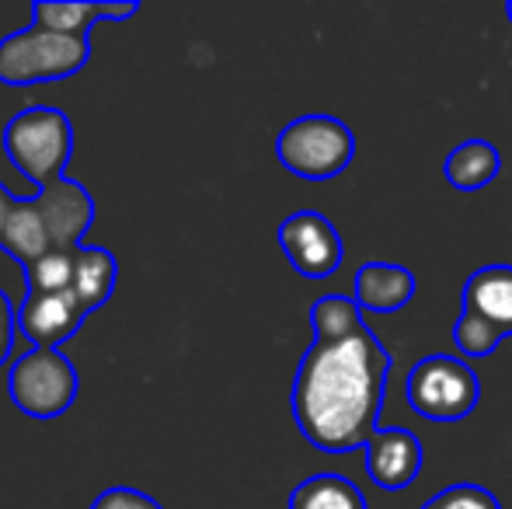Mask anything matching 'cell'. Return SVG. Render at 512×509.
<instances>
[{"instance_id":"obj_1","label":"cell","mask_w":512,"mask_h":509,"mask_svg":"<svg viewBox=\"0 0 512 509\" xmlns=\"http://www.w3.org/2000/svg\"><path fill=\"white\" fill-rule=\"evenodd\" d=\"M391 353L366 325L345 342H310L293 381V419L324 454L366 450L380 433Z\"/></svg>"},{"instance_id":"obj_2","label":"cell","mask_w":512,"mask_h":509,"mask_svg":"<svg viewBox=\"0 0 512 509\" xmlns=\"http://www.w3.org/2000/svg\"><path fill=\"white\" fill-rule=\"evenodd\" d=\"M91 60V35H60L46 28H25L0 39V84L28 88L39 81H63Z\"/></svg>"},{"instance_id":"obj_3","label":"cell","mask_w":512,"mask_h":509,"mask_svg":"<svg viewBox=\"0 0 512 509\" xmlns=\"http://www.w3.org/2000/svg\"><path fill=\"white\" fill-rule=\"evenodd\" d=\"M4 150L11 164L39 189L60 182L74 150V126L53 105H32L4 126Z\"/></svg>"},{"instance_id":"obj_4","label":"cell","mask_w":512,"mask_h":509,"mask_svg":"<svg viewBox=\"0 0 512 509\" xmlns=\"http://www.w3.org/2000/svg\"><path fill=\"white\" fill-rule=\"evenodd\" d=\"M276 157L290 175L328 182L356 157V136L335 116H300L276 136Z\"/></svg>"},{"instance_id":"obj_5","label":"cell","mask_w":512,"mask_h":509,"mask_svg":"<svg viewBox=\"0 0 512 509\" xmlns=\"http://www.w3.org/2000/svg\"><path fill=\"white\" fill-rule=\"evenodd\" d=\"M481 398V381L460 356H425L408 374V405L422 419L460 422L474 412Z\"/></svg>"},{"instance_id":"obj_6","label":"cell","mask_w":512,"mask_h":509,"mask_svg":"<svg viewBox=\"0 0 512 509\" xmlns=\"http://www.w3.org/2000/svg\"><path fill=\"white\" fill-rule=\"evenodd\" d=\"M77 387H81V377L60 349H32L14 363L11 377H7L11 401L32 419L63 415L74 405Z\"/></svg>"},{"instance_id":"obj_7","label":"cell","mask_w":512,"mask_h":509,"mask_svg":"<svg viewBox=\"0 0 512 509\" xmlns=\"http://www.w3.org/2000/svg\"><path fill=\"white\" fill-rule=\"evenodd\" d=\"M276 238H279V248H283L286 262L304 279L331 276L345 258L342 234H338L335 224L317 210L290 213V217L279 224Z\"/></svg>"},{"instance_id":"obj_8","label":"cell","mask_w":512,"mask_h":509,"mask_svg":"<svg viewBox=\"0 0 512 509\" xmlns=\"http://www.w3.org/2000/svg\"><path fill=\"white\" fill-rule=\"evenodd\" d=\"M35 206H39L42 220H46L53 252H77V248H84V238H88L91 224H95V199H91V192L81 182L60 178V182L46 185L35 196Z\"/></svg>"},{"instance_id":"obj_9","label":"cell","mask_w":512,"mask_h":509,"mask_svg":"<svg viewBox=\"0 0 512 509\" xmlns=\"http://www.w3.org/2000/svg\"><path fill=\"white\" fill-rule=\"evenodd\" d=\"M88 307L77 300L74 290L63 293H32L25 290L18 311V328L32 349H60L88 318Z\"/></svg>"},{"instance_id":"obj_10","label":"cell","mask_w":512,"mask_h":509,"mask_svg":"<svg viewBox=\"0 0 512 509\" xmlns=\"http://www.w3.org/2000/svg\"><path fill=\"white\" fill-rule=\"evenodd\" d=\"M422 440L411 429H380L366 447V471L387 492H401L422 475Z\"/></svg>"},{"instance_id":"obj_11","label":"cell","mask_w":512,"mask_h":509,"mask_svg":"<svg viewBox=\"0 0 512 509\" xmlns=\"http://www.w3.org/2000/svg\"><path fill=\"white\" fill-rule=\"evenodd\" d=\"M411 297H415V276H411L405 265L366 262L356 272V293H352V300L359 304V311L391 314L408 307Z\"/></svg>"},{"instance_id":"obj_12","label":"cell","mask_w":512,"mask_h":509,"mask_svg":"<svg viewBox=\"0 0 512 509\" xmlns=\"http://www.w3.org/2000/svg\"><path fill=\"white\" fill-rule=\"evenodd\" d=\"M464 307L495 325L502 335H512V265H481L467 276Z\"/></svg>"},{"instance_id":"obj_13","label":"cell","mask_w":512,"mask_h":509,"mask_svg":"<svg viewBox=\"0 0 512 509\" xmlns=\"http://www.w3.org/2000/svg\"><path fill=\"white\" fill-rule=\"evenodd\" d=\"M499 168H502V154H499V147L488 140H464L460 147H453L450 157L443 161L446 182L460 192H478V189H485V185H492Z\"/></svg>"},{"instance_id":"obj_14","label":"cell","mask_w":512,"mask_h":509,"mask_svg":"<svg viewBox=\"0 0 512 509\" xmlns=\"http://www.w3.org/2000/svg\"><path fill=\"white\" fill-rule=\"evenodd\" d=\"M0 248H4L14 262L25 265V269H32L42 255L53 252V245H49L46 220H42L35 199H18V206H14L4 234H0Z\"/></svg>"},{"instance_id":"obj_15","label":"cell","mask_w":512,"mask_h":509,"mask_svg":"<svg viewBox=\"0 0 512 509\" xmlns=\"http://www.w3.org/2000/svg\"><path fill=\"white\" fill-rule=\"evenodd\" d=\"M115 279H119V265H115V255L108 248H77V262H74V286L70 290L77 293L88 311H98L108 297L115 293Z\"/></svg>"},{"instance_id":"obj_16","label":"cell","mask_w":512,"mask_h":509,"mask_svg":"<svg viewBox=\"0 0 512 509\" xmlns=\"http://www.w3.org/2000/svg\"><path fill=\"white\" fill-rule=\"evenodd\" d=\"M290 509H370L366 496L356 482H349L345 475L324 471L307 482H300L290 496Z\"/></svg>"},{"instance_id":"obj_17","label":"cell","mask_w":512,"mask_h":509,"mask_svg":"<svg viewBox=\"0 0 512 509\" xmlns=\"http://www.w3.org/2000/svg\"><path fill=\"white\" fill-rule=\"evenodd\" d=\"M310 328H314V342H345L366 328L363 311L352 297L342 293H328V297L314 300L310 307Z\"/></svg>"},{"instance_id":"obj_18","label":"cell","mask_w":512,"mask_h":509,"mask_svg":"<svg viewBox=\"0 0 512 509\" xmlns=\"http://www.w3.org/2000/svg\"><path fill=\"white\" fill-rule=\"evenodd\" d=\"M105 18V4H60V0H35L32 25L60 35H91V21Z\"/></svg>"},{"instance_id":"obj_19","label":"cell","mask_w":512,"mask_h":509,"mask_svg":"<svg viewBox=\"0 0 512 509\" xmlns=\"http://www.w3.org/2000/svg\"><path fill=\"white\" fill-rule=\"evenodd\" d=\"M502 339H506V335H502L495 325H488L485 318H478V314L467 311V307L460 311L457 328H453V342H457V349L464 356H474V360L492 356L495 349L502 346Z\"/></svg>"},{"instance_id":"obj_20","label":"cell","mask_w":512,"mask_h":509,"mask_svg":"<svg viewBox=\"0 0 512 509\" xmlns=\"http://www.w3.org/2000/svg\"><path fill=\"white\" fill-rule=\"evenodd\" d=\"M74 262L77 252H49L28 272V290L32 293H63L74 286Z\"/></svg>"},{"instance_id":"obj_21","label":"cell","mask_w":512,"mask_h":509,"mask_svg":"<svg viewBox=\"0 0 512 509\" xmlns=\"http://www.w3.org/2000/svg\"><path fill=\"white\" fill-rule=\"evenodd\" d=\"M422 509H502V506L488 489L471 485V482H460V485H450V489L436 492Z\"/></svg>"},{"instance_id":"obj_22","label":"cell","mask_w":512,"mask_h":509,"mask_svg":"<svg viewBox=\"0 0 512 509\" xmlns=\"http://www.w3.org/2000/svg\"><path fill=\"white\" fill-rule=\"evenodd\" d=\"M91 509H164V506L157 503V499H150L147 492L115 485V489H105L102 496L91 503Z\"/></svg>"},{"instance_id":"obj_23","label":"cell","mask_w":512,"mask_h":509,"mask_svg":"<svg viewBox=\"0 0 512 509\" xmlns=\"http://www.w3.org/2000/svg\"><path fill=\"white\" fill-rule=\"evenodd\" d=\"M14 335H18V307H14L11 297L0 290V367H4V360L11 356Z\"/></svg>"},{"instance_id":"obj_24","label":"cell","mask_w":512,"mask_h":509,"mask_svg":"<svg viewBox=\"0 0 512 509\" xmlns=\"http://www.w3.org/2000/svg\"><path fill=\"white\" fill-rule=\"evenodd\" d=\"M14 206H18V196H14V192L7 189L4 182H0V234H4V227H7V220H11Z\"/></svg>"},{"instance_id":"obj_25","label":"cell","mask_w":512,"mask_h":509,"mask_svg":"<svg viewBox=\"0 0 512 509\" xmlns=\"http://www.w3.org/2000/svg\"><path fill=\"white\" fill-rule=\"evenodd\" d=\"M136 11H140L136 0H129V4H105V21H126V18H133Z\"/></svg>"},{"instance_id":"obj_26","label":"cell","mask_w":512,"mask_h":509,"mask_svg":"<svg viewBox=\"0 0 512 509\" xmlns=\"http://www.w3.org/2000/svg\"><path fill=\"white\" fill-rule=\"evenodd\" d=\"M506 14H509V21H512V4H506Z\"/></svg>"}]
</instances>
